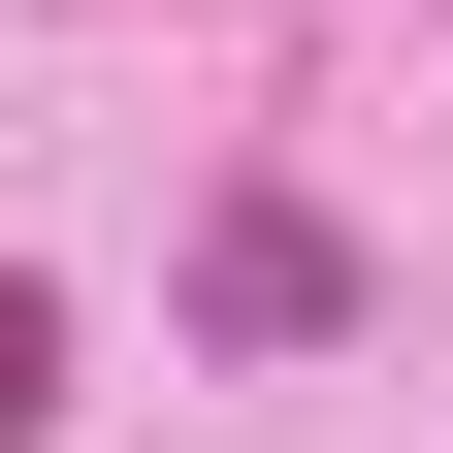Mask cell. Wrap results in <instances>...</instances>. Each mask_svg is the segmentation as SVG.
<instances>
[{
	"label": "cell",
	"instance_id": "obj_1",
	"mask_svg": "<svg viewBox=\"0 0 453 453\" xmlns=\"http://www.w3.org/2000/svg\"><path fill=\"white\" fill-rule=\"evenodd\" d=\"M195 324H226V357H324V324H357V226H324V195H226L195 226Z\"/></svg>",
	"mask_w": 453,
	"mask_h": 453
},
{
	"label": "cell",
	"instance_id": "obj_2",
	"mask_svg": "<svg viewBox=\"0 0 453 453\" xmlns=\"http://www.w3.org/2000/svg\"><path fill=\"white\" fill-rule=\"evenodd\" d=\"M33 421H65V292H0V453H33Z\"/></svg>",
	"mask_w": 453,
	"mask_h": 453
}]
</instances>
